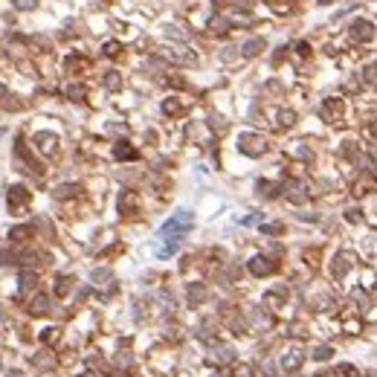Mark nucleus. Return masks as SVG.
I'll return each instance as SVG.
<instances>
[{
	"label": "nucleus",
	"instance_id": "f257e3e1",
	"mask_svg": "<svg viewBox=\"0 0 377 377\" xmlns=\"http://www.w3.org/2000/svg\"><path fill=\"white\" fill-rule=\"evenodd\" d=\"M191 223H194V218H191V212H186V209H180L174 218H169V221L163 223L160 235L169 241V244L160 250V256H169V253H174V250H177V244H180V241H183V235L191 229Z\"/></svg>",
	"mask_w": 377,
	"mask_h": 377
},
{
	"label": "nucleus",
	"instance_id": "f03ea898",
	"mask_svg": "<svg viewBox=\"0 0 377 377\" xmlns=\"http://www.w3.org/2000/svg\"><path fill=\"white\" fill-rule=\"evenodd\" d=\"M238 145H241V151L250 154V157H261L264 151H267V139L258 137V134H241Z\"/></svg>",
	"mask_w": 377,
	"mask_h": 377
},
{
	"label": "nucleus",
	"instance_id": "7ed1b4c3",
	"mask_svg": "<svg viewBox=\"0 0 377 377\" xmlns=\"http://www.w3.org/2000/svg\"><path fill=\"white\" fill-rule=\"evenodd\" d=\"M351 38L354 41H372L375 38V26H372V20H354V26H351Z\"/></svg>",
	"mask_w": 377,
	"mask_h": 377
},
{
	"label": "nucleus",
	"instance_id": "20e7f679",
	"mask_svg": "<svg viewBox=\"0 0 377 377\" xmlns=\"http://www.w3.org/2000/svg\"><path fill=\"white\" fill-rule=\"evenodd\" d=\"M340 113H343V102H340V99H328V102L322 104V116H325V119H337Z\"/></svg>",
	"mask_w": 377,
	"mask_h": 377
},
{
	"label": "nucleus",
	"instance_id": "39448f33",
	"mask_svg": "<svg viewBox=\"0 0 377 377\" xmlns=\"http://www.w3.org/2000/svg\"><path fill=\"white\" fill-rule=\"evenodd\" d=\"M273 270V264L267 261V258H253L250 261V273H256V276H267Z\"/></svg>",
	"mask_w": 377,
	"mask_h": 377
},
{
	"label": "nucleus",
	"instance_id": "423d86ee",
	"mask_svg": "<svg viewBox=\"0 0 377 377\" xmlns=\"http://www.w3.org/2000/svg\"><path fill=\"white\" fill-rule=\"evenodd\" d=\"M261 50H264V41H261V38H250V41H244V47H241V52H244V55H250V58L258 55Z\"/></svg>",
	"mask_w": 377,
	"mask_h": 377
},
{
	"label": "nucleus",
	"instance_id": "0eeeda50",
	"mask_svg": "<svg viewBox=\"0 0 377 377\" xmlns=\"http://www.w3.org/2000/svg\"><path fill=\"white\" fill-rule=\"evenodd\" d=\"M282 366H284V372H296V369L302 366V354H299V351L284 354V357H282Z\"/></svg>",
	"mask_w": 377,
	"mask_h": 377
},
{
	"label": "nucleus",
	"instance_id": "6e6552de",
	"mask_svg": "<svg viewBox=\"0 0 377 377\" xmlns=\"http://www.w3.org/2000/svg\"><path fill=\"white\" fill-rule=\"evenodd\" d=\"M331 273H334V279H343V276L348 273V256H337V258H334Z\"/></svg>",
	"mask_w": 377,
	"mask_h": 377
},
{
	"label": "nucleus",
	"instance_id": "1a4fd4ad",
	"mask_svg": "<svg viewBox=\"0 0 377 377\" xmlns=\"http://www.w3.org/2000/svg\"><path fill=\"white\" fill-rule=\"evenodd\" d=\"M113 154L119 157V160H137V151H134V148H128L125 142H119V145H116V151H113Z\"/></svg>",
	"mask_w": 377,
	"mask_h": 377
},
{
	"label": "nucleus",
	"instance_id": "9d476101",
	"mask_svg": "<svg viewBox=\"0 0 377 377\" xmlns=\"http://www.w3.org/2000/svg\"><path fill=\"white\" fill-rule=\"evenodd\" d=\"M38 142H44V145H41V148H44V154H52V148H55V137H52V134H38Z\"/></svg>",
	"mask_w": 377,
	"mask_h": 377
},
{
	"label": "nucleus",
	"instance_id": "9b49d317",
	"mask_svg": "<svg viewBox=\"0 0 377 377\" xmlns=\"http://www.w3.org/2000/svg\"><path fill=\"white\" fill-rule=\"evenodd\" d=\"M90 279H93V282H113V273H110V270H104V267H99V270H93V273H90Z\"/></svg>",
	"mask_w": 377,
	"mask_h": 377
},
{
	"label": "nucleus",
	"instance_id": "f8f14e48",
	"mask_svg": "<svg viewBox=\"0 0 377 377\" xmlns=\"http://www.w3.org/2000/svg\"><path fill=\"white\" fill-rule=\"evenodd\" d=\"M363 76H366V82L372 87H377V64H369V67L363 70Z\"/></svg>",
	"mask_w": 377,
	"mask_h": 377
},
{
	"label": "nucleus",
	"instance_id": "ddd939ff",
	"mask_svg": "<svg viewBox=\"0 0 377 377\" xmlns=\"http://www.w3.org/2000/svg\"><path fill=\"white\" fill-rule=\"evenodd\" d=\"M76 191H79V186H58L55 188V197H58V200H61V197H73Z\"/></svg>",
	"mask_w": 377,
	"mask_h": 377
},
{
	"label": "nucleus",
	"instance_id": "4468645a",
	"mask_svg": "<svg viewBox=\"0 0 377 377\" xmlns=\"http://www.w3.org/2000/svg\"><path fill=\"white\" fill-rule=\"evenodd\" d=\"M47 305H50V299H47V296H38V299L32 302V310H35V313H44Z\"/></svg>",
	"mask_w": 377,
	"mask_h": 377
},
{
	"label": "nucleus",
	"instance_id": "2eb2a0df",
	"mask_svg": "<svg viewBox=\"0 0 377 377\" xmlns=\"http://www.w3.org/2000/svg\"><path fill=\"white\" fill-rule=\"evenodd\" d=\"M104 85L110 87V90H119V73H107V79H104Z\"/></svg>",
	"mask_w": 377,
	"mask_h": 377
},
{
	"label": "nucleus",
	"instance_id": "dca6fc26",
	"mask_svg": "<svg viewBox=\"0 0 377 377\" xmlns=\"http://www.w3.org/2000/svg\"><path fill=\"white\" fill-rule=\"evenodd\" d=\"M229 23H232V20H226V17H215V20H212V29L223 32V29H229Z\"/></svg>",
	"mask_w": 377,
	"mask_h": 377
},
{
	"label": "nucleus",
	"instance_id": "f3484780",
	"mask_svg": "<svg viewBox=\"0 0 377 377\" xmlns=\"http://www.w3.org/2000/svg\"><path fill=\"white\" fill-rule=\"evenodd\" d=\"M279 119H282V125H293V122H296V113H293V110H282Z\"/></svg>",
	"mask_w": 377,
	"mask_h": 377
},
{
	"label": "nucleus",
	"instance_id": "a211bd4d",
	"mask_svg": "<svg viewBox=\"0 0 377 377\" xmlns=\"http://www.w3.org/2000/svg\"><path fill=\"white\" fill-rule=\"evenodd\" d=\"M313 357H316V360H328V357H331V348H328V345L316 348V351H313Z\"/></svg>",
	"mask_w": 377,
	"mask_h": 377
},
{
	"label": "nucleus",
	"instance_id": "6ab92c4d",
	"mask_svg": "<svg viewBox=\"0 0 377 377\" xmlns=\"http://www.w3.org/2000/svg\"><path fill=\"white\" fill-rule=\"evenodd\" d=\"M12 3H15L17 9H35L38 6V0H12Z\"/></svg>",
	"mask_w": 377,
	"mask_h": 377
},
{
	"label": "nucleus",
	"instance_id": "aec40b11",
	"mask_svg": "<svg viewBox=\"0 0 377 377\" xmlns=\"http://www.w3.org/2000/svg\"><path fill=\"white\" fill-rule=\"evenodd\" d=\"M67 93H70V99H73V102H79V99H82V96H85V90H82V87H76V85L70 87Z\"/></svg>",
	"mask_w": 377,
	"mask_h": 377
},
{
	"label": "nucleus",
	"instance_id": "412c9836",
	"mask_svg": "<svg viewBox=\"0 0 377 377\" xmlns=\"http://www.w3.org/2000/svg\"><path fill=\"white\" fill-rule=\"evenodd\" d=\"M104 55H119V44H104Z\"/></svg>",
	"mask_w": 377,
	"mask_h": 377
},
{
	"label": "nucleus",
	"instance_id": "4be33fe9",
	"mask_svg": "<svg viewBox=\"0 0 377 377\" xmlns=\"http://www.w3.org/2000/svg\"><path fill=\"white\" fill-rule=\"evenodd\" d=\"M235 377H253V369H247V366H241L238 369V375Z\"/></svg>",
	"mask_w": 377,
	"mask_h": 377
},
{
	"label": "nucleus",
	"instance_id": "5701e85b",
	"mask_svg": "<svg viewBox=\"0 0 377 377\" xmlns=\"http://www.w3.org/2000/svg\"><path fill=\"white\" fill-rule=\"evenodd\" d=\"M9 377H23V375H20V372H12V375H9Z\"/></svg>",
	"mask_w": 377,
	"mask_h": 377
},
{
	"label": "nucleus",
	"instance_id": "b1692460",
	"mask_svg": "<svg viewBox=\"0 0 377 377\" xmlns=\"http://www.w3.org/2000/svg\"><path fill=\"white\" fill-rule=\"evenodd\" d=\"M319 3H331V0H319Z\"/></svg>",
	"mask_w": 377,
	"mask_h": 377
},
{
	"label": "nucleus",
	"instance_id": "393cba45",
	"mask_svg": "<svg viewBox=\"0 0 377 377\" xmlns=\"http://www.w3.org/2000/svg\"><path fill=\"white\" fill-rule=\"evenodd\" d=\"M82 377H90V375H82Z\"/></svg>",
	"mask_w": 377,
	"mask_h": 377
}]
</instances>
